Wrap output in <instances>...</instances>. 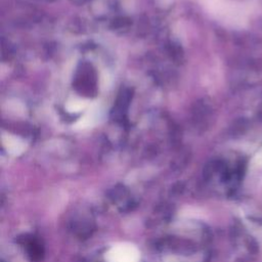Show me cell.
<instances>
[{
  "instance_id": "1",
  "label": "cell",
  "mask_w": 262,
  "mask_h": 262,
  "mask_svg": "<svg viewBox=\"0 0 262 262\" xmlns=\"http://www.w3.org/2000/svg\"><path fill=\"white\" fill-rule=\"evenodd\" d=\"M105 259L107 262H139V252L131 244H117L107 251Z\"/></svg>"
},
{
  "instance_id": "2",
  "label": "cell",
  "mask_w": 262,
  "mask_h": 262,
  "mask_svg": "<svg viewBox=\"0 0 262 262\" xmlns=\"http://www.w3.org/2000/svg\"><path fill=\"white\" fill-rule=\"evenodd\" d=\"M6 146H7V149H9V151L10 152H12V154H18V152H20L21 150H23V148H24V145L21 144V142H19L17 139H15V138H13L12 139V141H8V143L6 144Z\"/></svg>"
}]
</instances>
